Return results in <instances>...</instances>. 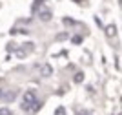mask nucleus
<instances>
[{"instance_id": "nucleus-1", "label": "nucleus", "mask_w": 122, "mask_h": 115, "mask_svg": "<svg viewBox=\"0 0 122 115\" xmlns=\"http://www.w3.org/2000/svg\"><path fill=\"white\" fill-rule=\"evenodd\" d=\"M107 35H115V26H109V27H107Z\"/></svg>"}, {"instance_id": "nucleus-2", "label": "nucleus", "mask_w": 122, "mask_h": 115, "mask_svg": "<svg viewBox=\"0 0 122 115\" xmlns=\"http://www.w3.org/2000/svg\"><path fill=\"white\" fill-rule=\"evenodd\" d=\"M0 115H11L9 110H0Z\"/></svg>"}]
</instances>
